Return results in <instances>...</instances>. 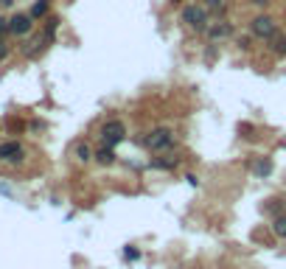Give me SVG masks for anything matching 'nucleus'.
<instances>
[{"mask_svg": "<svg viewBox=\"0 0 286 269\" xmlns=\"http://www.w3.org/2000/svg\"><path fill=\"white\" fill-rule=\"evenodd\" d=\"M45 12H48V0H40V3H34V8H31V17H42Z\"/></svg>", "mask_w": 286, "mask_h": 269, "instance_id": "nucleus-12", "label": "nucleus"}, {"mask_svg": "<svg viewBox=\"0 0 286 269\" xmlns=\"http://www.w3.org/2000/svg\"><path fill=\"white\" fill-rule=\"evenodd\" d=\"M252 36H258V40H270L275 31H278V22H275V17H270V14H258L256 20H252Z\"/></svg>", "mask_w": 286, "mask_h": 269, "instance_id": "nucleus-2", "label": "nucleus"}, {"mask_svg": "<svg viewBox=\"0 0 286 269\" xmlns=\"http://www.w3.org/2000/svg\"><path fill=\"white\" fill-rule=\"evenodd\" d=\"M20 157H22L20 143H3V146H0V160H3V163H17Z\"/></svg>", "mask_w": 286, "mask_h": 269, "instance_id": "nucleus-6", "label": "nucleus"}, {"mask_svg": "<svg viewBox=\"0 0 286 269\" xmlns=\"http://www.w3.org/2000/svg\"><path fill=\"white\" fill-rule=\"evenodd\" d=\"M101 138H104L110 146H115V143H121L124 138H126V126H124L121 120H107V124L101 126Z\"/></svg>", "mask_w": 286, "mask_h": 269, "instance_id": "nucleus-4", "label": "nucleus"}, {"mask_svg": "<svg viewBox=\"0 0 286 269\" xmlns=\"http://www.w3.org/2000/svg\"><path fill=\"white\" fill-rule=\"evenodd\" d=\"M154 166H158V168H174V166H177V157H174V160H154Z\"/></svg>", "mask_w": 286, "mask_h": 269, "instance_id": "nucleus-14", "label": "nucleus"}, {"mask_svg": "<svg viewBox=\"0 0 286 269\" xmlns=\"http://www.w3.org/2000/svg\"><path fill=\"white\" fill-rule=\"evenodd\" d=\"M6 28H8V22L3 20V17H0V34H3V31H6Z\"/></svg>", "mask_w": 286, "mask_h": 269, "instance_id": "nucleus-16", "label": "nucleus"}, {"mask_svg": "<svg viewBox=\"0 0 286 269\" xmlns=\"http://www.w3.org/2000/svg\"><path fill=\"white\" fill-rule=\"evenodd\" d=\"M270 168H272L270 160H258L256 163V174H270Z\"/></svg>", "mask_w": 286, "mask_h": 269, "instance_id": "nucleus-13", "label": "nucleus"}, {"mask_svg": "<svg viewBox=\"0 0 286 269\" xmlns=\"http://www.w3.org/2000/svg\"><path fill=\"white\" fill-rule=\"evenodd\" d=\"M8 31L12 34H28L31 31V17L28 14H17L8 20Z\"/></svg>", "mask_w": 286, "mask_h": 269, "instance_id": "nucleus-7", "label": "nucleus"}, {"mask_svg": "<svg viewBox=\"0 0 286 269\" xmlns=\"http://www.w3.org/2000/svg\"><path fill=\"white\" fill-rule=\"evenodd\" d=\"M182 22H186L188 28H208V14H205V8L202 6H186L182 8Z\"/></svg>", "mask_w": 286, "mask_h": 269, "instance_id": "nucleus-3", "label": "nucleus"}, {"mask_svg": "<svg viewBox=\"0 0 286 269\" xmlns=\"http://www.w3.org/2000/svg\"><path fill=\"white\" fill-rule=\"evenodd\" d=\"M228 36H233V26H230L228 20H219L216 26L208 28V40H214V42H222V40H228Z\"/></svg>", "mask_w": 286, "mask_h": 269, "instance_id": "nucleus-5", "label": "nucleus"}, {"mask_svg": "<svg viewBox=\"0 0 286 269\" xmlns=\"http://www.w3.org/2000/svg\"><path fill=\"white\" fill-rule=\"evenodd\" d=\"M96 160H98L101 166H110V163H112V160H115V152H112V149H110V146H107V149L96 152Z\"/></svg>", "mask_w": 286, "mask_h": 269, "instance_id": "nucleus-11", "label": "nucleus"}, {"mask_svg": "<svg viewBox=\"0 0 286 269\" xmlns=\"http://www.w3.org/2000/svg\"><path fill=\"white\" fill-rule=\"evenodd\" d=\"M222 3H228V0H205V6H222Z\"/></svg>", "mask_w": 286, "mask_h": 269, "instance_id": "nucleus-15", "label": "nucleus"}, {"mask_svg": "<svg viewBox=\"0 0 286 269\" xmlns=\"http://www.w3.org/2000/svg\"><path fill=\"white\" fill-rule=\"evenodd\" d=\"M73 154H76V160H79V163H90V160H93V149H90V146H87V143H76V149H73Z\"/></svg>", "mask_w": 286, "mask_h": 269, "instance_id": "nucleus-9", "label": "nucleus"}, {"mask_svg": "<svg viewBox=\"0 0 286 269\" xmlns=\"http://www.w3.org/2000/svg\"><path fill=\"white\" fill-rule=\"evenodd\" d=\"M266 42H270V50H272V54H286V36H284V34H278V31H275V34H272Z\"/></svg>", "mask_w": 286, "mask_h": 269, "instance_id": "nucleus-8", "label": "nucleus"}, {"mask_svg": "<svg viewBox=\"0 0 286 269\" xmlns=\"http://www.w3.org/2000/svg\"><path fill=\"white\" fill-rule=\"evenodd\" d=\"M252 3H256V6H266V3H270V0H252Z\"/></svg>", "mask_w": 286, "mask_h": 269, "instance_id": "nucleus-17", "label": "nucleus"}, {"mask_svg": "<svg viewBox=\"0 0 286 269\" xmlns=\"http://www.w3.org/2000/svg\"><path fill=\"white\" fill-rule=\"evenodd\" d=\"M272 233L278 236V238H286V210L275 216V222H272Z\"/></svg>", "mask_w": 286, "mask_h": 269, "instance_id": "nucleus-10", "label": "nucleus"}, {"mask_svg": "<svg viewBox=\"0 0 286 269\" xmlns=\"http://www.w3.org/2000/svg\"><path fill=\"white\" fill-rule=\"evenodd\" d=\"M172 146H174L172 129H152L146 134V149H152V152H163V149H172Z\"/></svg>", "mask_w": 286, "mask_h": 269, "instance_id": "nucleus-1", "label": "nucleus"}]
</instances>
